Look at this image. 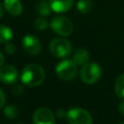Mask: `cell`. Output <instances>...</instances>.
Wrapping results in <instances>:
<instances>
[{"instance_id": "cell-4", "label": "cell", "mask_w": 124, "mask_h": 124, "mask_svg": "<svg viewBox=\"0 0 124 124\" xmlns=\"http://www.w3.org/2000/svg\"><path fill=\"white\" fill-rule=\"evenodd\" d=\"M77 67L78 66L74 63L73 60L70 59L62 60L55 67L56 76L62 80H66V81L73 80L78 74Z\"/></svg>"}, {"instance_id": "cell-7", "label": "cell", "mask_w": 124, "mask_h": 124, "mask_svg": "<svg viewBox=\"0 0 124 124\" xmlns=\"http://www.w3.org/2000/svg\"><path fill=\"white\" fill-rule=\"evenodd\" d=\"M22 47L23 49L31 55H37L42 51L41 41L34 35L28 34L22 38Z\"/></svg>"}, {"instance_id": "cell-27", "label": "cell", "mask_w": 124, "mask_h": 124, "mask_svg": "<svg viewBox=\"0 0 124 124\" xmlns=\"http://www.w3.org/2000/svg\"><path fill=\"white\" fill-rule=\"evenodd\" d=\"M17 124H21V123H17Z\"/></svg>"}, {"instance_id": "cell-15", "label": "cell", "mask_w": 124, "mask_h": 124, "mask_svg": "<svg viewBox=\"0 0 124 124\" xmlns=\"http://www.w3.org/2000/svg\"><path fill=\"white\" fill-rule=\"evenodd\" d=\"M77 9L81 14H88L93 9V2L91 0H78L77 4Z\"/></svg>"}, {"instance_id": "cell-24", "label": "cell", "mask_w": 124, "mask_h": 124, "mask_svg": "<svg viewBox=\"0 0 124 124\" xmlns=\"http://www.w3.org/2000/svg\"><path fill=\"white\" fill-rule=\"evenodd\" d=\"M4 62H5V57L2 54V52H0V68L4 65Z\"/></svg>"}, {"instance_id": "cell-12", "label": "cell", "mask_w": 124, "mask_h": 124, "mask_svg": "<svg viewBox=\"0 0 124 124\" xmlns=\"http://www.w3.org/2000/svg\"><path fill=\"white\" fill-rule=\"evenodd\" d=\"M72 60L77 66H83L89 61V52L85 48H78L74 54Z\"/></svg>"}, {"instance_id": "cell-18", "label": "cell", "mask_w": 124, "mask_h": 124, "mask_svg": "<svg viewBox=\"0 0 124 124\" xmlns=\"http://www.w3.org/2000/svg\"><path fill=\"white\" fill-rule=\"evenodd\" d=\"M47 25H48V23L44 17L36 18L34 21V27L38 30H45L47 27Z\"/></svg>"}, {"instance_id": "cell-10", "label": "cell", "mask_w": 124, "mask_h": 124, "mask_svg": "<svg viewBox=\"0 0 124 124\" xmlns=\"http://www.w3.org/2000/svg\"><path fill=\"white\" fill-rule=\"evenodd\" d=\"M48 2L52 11L55 13H66L74 4V0H49Z\"/></svg>"}, {"instance_id": "cell-8", "label": "cell", "mask_w": 124, "mask_h": 124, "mask_svg": "<svg viewBox=\"0 0 124 124\" xmlns=\"http://www.w3.org/2000/svg\"><path fill=\"white\" fill-rule=\"evenodd\" d=\"M18 78V72L12 65H5L0 68V81L4 84L11 85L16 83Z\"/></svg>"}, {"instance_id": "cell-1", "label": "cell", "mask_w": 124, "mask_h": 124, "mask_svg": "<svg viewBox=\"0 0 124 124\" xmlns=\"http://www.w3.org/2000/svg\"><path fill=\"white\" fill-rule=\"evenodd\" d=\"M46 78L44 69L38 64H29L23 68L20 74L21 82L24 85L35 87L41 85Z\"/></svg>"}, {"instance_id": "cell-25", "label": "cell", "mask_w": 124, "mask_h": 124, "mask_svg": "<svg viewBox=\"0 0 124 124\" xmlns=\"http://www.w3.org/2000/svg\"><path fill=\"white\" fill-rule=\"evenodd\" d=\"M2 16H3V6H2V4L0 3V18L2 17Z\"/></svg>"}, {"instance_id": "cell-5", "label": "cell", "mask_w": 124, "mask_h": 124, "mask_svg": "<svg viewBox=\"0 0 124 124\" xmlns=\"http://www.w3.org/2000/svg\"><path fill=\"white\" fill-rule=\"evenodd\" d=\"M50 28L56 34L67 37L72 34L74 26L72 21L66 16H55L50 21Z\"/></svg>"}, {"instance_id": "cell-19", "label": "cell", "mask_w": 124, "mask_h": 124, "mask_svg": "<svg viewBox=\"0 0 124 124\" xmlns=\"http://www.w3.org/2000/svg\"><path fill=\"white\" fill-rule=\"evenodd\" d=\"M16 51V46L14 44L12 43H6V46H5V52L7 54H13L14 52Z\"/></svg>"}, {"instance_id": "cell-13", "label": "cell", "mask_w": 124, "mask_h": 124, "mask_svg": "<svg viewBox=\"0 0 124 124\" xmlns=\"http://www.w3.org/2000/svg\"><path fill=\"white\" fill-rule=\"evenodd\" d=\"M36 13L41 16H48L52 11L51 7H50V4L49 2L46 1V0H42L40 1L37 5H36Z\"/></svg>"}, {"instance_id": "cell-3", "label": "cell", "mask_w": 124, "mask_h": 124, "mask_svg": "<svg viewBox=\"0 0 124 124\" xmlns=\"http://www.w3.org/2000/svg\"><path fill=\"white\" fill-rule=\"evenodd\" d=\"M49 51L57 58H66L72 52V45L67 39L54 38L49 43Z\"/></svg>"}, {"instance_id": "cell-11", "label": "cell", "mask_w": 124, "mask_h": 124, "mask_svg": "<svg viewBox=\"0 0 124 124\" xmlns=\"http://www.w3.org/2000/svg\"><path fill=\"white\" fill-rule=\"evenodd\" d=\"M5 10L12 16H19L22 13V5L19 0H4Z\"/></svg>"}, {"instance_id": "cell-21", "label": "cell", "mask_w": 124, "mask_h": 124, "mask_svg": "<svg viewBox=\"0 0 124 124\" xmlns=\"http://www.w3.org/2000/svg\"><path fill=\"white\" fill-rule=\"evenodd\" d=\"M5 103H6V96H5L4 91L0 88V108L4 107Z\"/></svg>"}, {"instance_id": "cell-16", "label": "cell", "mask_w": 124, "mask_h": 124, "mask_svg": "<svg viewBox=\"0 0 124 124\" xmlns=\"http://www.w3.org/2000/svg\"><path fill=\"white\" fill-rule=\"evenodd\" d=\"M114 91L119 98L124 99V74L120 75L116 78L115 85H114Z\"/></svg>"}, {"instance_id": "cell-6", "label": "cell", "mask_w": 124, "mask_h": 124, "mask_svg": "<svg viewBox=\"0 0 124 124\" xmlns=\"http://www.w3.org/2000/svg\"><path fill=\"white\" fill-rule=\"evenodd\" d=\"M66 118L70 124H92L90 113L81 108H73L66 113Z\"/></svg>"}, {"instance_id": "cell-2", "label": "cell", "mask_w": 124, "mask_h": 124, "mask_svg": "<svg viewBox=\"0 0 124 124\" xmlns=\"http://www.w3.org/2000/svg\"><path fill=\"white\" fill-rule=\"evenodd\" d=\"M101 75H102L101 67L95 62L86 63L81 67L79 71L80 79L86 84H93L97 82L101 78Z\"/></svg>"}, {"instance_id": "cell-14", "label": "cell", "mask_w": 124, "mask_h": 124, "mask_svg": "<svg viewBox=\"0 0 124 124\" xmlns=\"http://www.w3.org/2000/svg\"><path fill=\"white\" fill-rule=\"evenodd\" d=\"M13 38V31L7 25L0 24V44H6Z\"/></svg>"}, {"instance_id": "cell-20", "label": "cell", "mask_w": 124, "mask_h": 124, "mask_svg": "<svg viewBox=\"0 0 124 124\" xmlns=\"http://www.w3.org/2000/svg\"><path fill=\"white\" fill-rule=\"evenodd\" d=\"M13 93L16 96H19L23 93V87L21 84H15L13 87Z\"/></svg>"}, {"instance_id": "cell-23", "label": "cell", "mask_w": 124, "mask_h": 124, "mask_svg": "<svg viewBox=\"0 0 124 124\" xmlns=\"http://www.w3.org/2000/svg\"><path fill=\"white\" fill-rule=\"evenodd\" d=\"M118 110L124 116V101H122V102L119 103V105H118Z\"/></svg>"}, {"instance_id": "cell-17", "label": "cell", "mask_w": 124, "mask_h": 124, "mask_svg": "<svg viewBox=\"0 0 124 124\" xmlns=\"http://www.w3.org/2000/svg\"><path fill=\"white\" fill-rule=\"evenodd\" d=\"M4 115L9 118V119H15L18 116L19 114V109L16 106H14V105H10V106H7L4 108Z\"/></svg>"}, {"instance_id": "cell-22", "label": "cell", "mask_w": 124, "mask_h": 124, "mask_svg": "<svg viewBox=\"0 0 124 124\" xmlns=\"http://www.w3.org/2000/svg\"><path fill=\"white\" fill-rule=\"evenodd\" d=\"M66 113L65 110L63 108H58L56 111H55V115L58 117V118H62V117H66Z\"/></svg>"}, {"instance_id": "cell-26", "label": "cell", "mask_w": 124, "mask_h": 124, "mask_svg": "<svg viewBox=\"0 0 124 124\" xmlns=\"http://www.w3.org/2000/svg\"><path fill=\"white\" fill-rule=\"evenodd\" d=\"M119 124H124V122H121V123H119Z\"/></svg>"}, {"instance_id": "cell-9", "label": "cell", "mask_w": 124, "mask_h": 124, "mask_svg": "<svg viewBox=\"0 0 124 124\" xmlns=\"http://www.w3.org/2000/svg\"><path fill=\"white\" fill-rule=\"evenodd\" d=\"M34 124H54L55 118L53 112L47 108H39L33 114Z\"/></svg>"}]
</instances>
